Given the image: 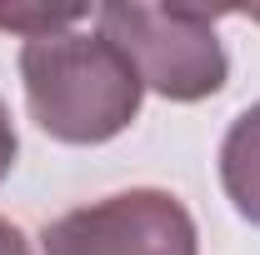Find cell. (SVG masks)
Instances as JSON below:
<instances>
[{
  "mask_svg": "<svg viewBox=\"0 0 260 255\" xmlns=\"http://www.w3.org/2000/svg\"><path fill=\"white\" fill-rule=\"evenodd\" d=\"M20 80L30 120L60 145H105L140 115V75L105 40L85 30L35 35L20 45Z\"/></svg>",
  "mask_w": 260,
  "mask_h": 255,
  "instance_id": "cell-1",
  "label": "cell"
},
{
  "mask_svg": "<svg viewBox=\"0 0 260 255\" xmlns=\"http://www.w3.org/2000/svg\"><path fill=\"white\" fill-rule=\"evenodd\" d=\"M95 25L130 60L140 85L175 100V105L210 100L230 75L225 45L215 35V15H205V10L110 0L95 10Z\"/></svg>",
  "mask_w": 260,
  "mask_h": 255,
  "instance_id": "cell-2",
  "label": "cell"
},
{
  "mask_svg": "<svg viewBox=\"0 0 260 255\" xmlns=\"http://www.w3.org/2000/svg\"><path fill=\"white\" fill-rule=\"evenodd\" d=\"M40 255H200V230L180 195L135 185L50 220Z\"/></svg>",
  "mask_w": 260,
  "mask_h": 255,
  "instance_id": "cell-3",
  "label": "cell"
},
{
  "mask_svg": "<svg viewBox=\"0 0 260 255\" xmlns=\"http://www.w3.org/2000/svg\"><path fill=\"white\" fill-rule=\"evenodd\" d=\"M220 185L235 215L260 225V100L230 120L220 140Z\"/></svg>",
  "mask_w": 260,
  "mask_h": 255,
  "instance_id": "cell-4",
  "label": "cell"
},
{
  "mask_svg": "<svg viewBox=\"0 0 260 255\" xmlns=\"http://www.w3.org/2000/svg\"><path fill=\"white\" fill-rule=\"evenodd\" d=\"M15 150H20V140H15V125H10V110H5V100H0V180L15 170Z\"/></svg>",
  "mask_w": 260,
  "mask_h": 255,
  "instance_id": "cell-5",
  "label": "cell"
},
{
  "mask_svg": "<svg viewBox=\"0 0 260 255\" xmlns=\"http://www.w3.org/2000/svg\"><path fill=\"white\" fill-rule=\"evenodd\" d=\"M0 255H35L30 240H25V230L15 220H5V215H0Z\"/></svg>",
  "mask_w": 260,
  "mask_h": 255,
  "instance_id": "cell-6",
  "label": "cell"
}]
</instances>
